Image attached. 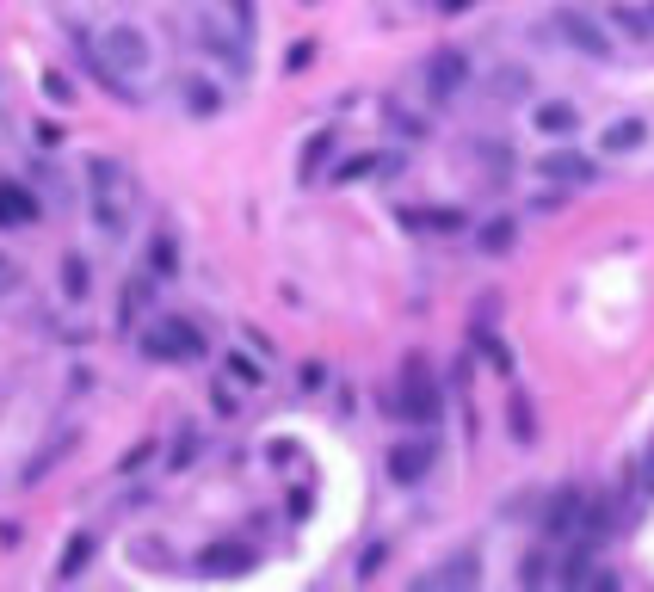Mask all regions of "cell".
<instances>
[{
  "instance_id": "8",
  "label": "cell",
  "mask_w": 654,
  "mask_h": 592,
  "mask_svg": "<svg viewBox=\"0 0 654 592\" xmlns=\"http://www.w3.org/2000/svg\"><path fill=\"white\" fill-rule=\"evenodd\" d=\"M580 518H587V488H556L543 506V537H580Z\"/></svg>"
},
{
  "instance_id": "19",
  "label": "cell",
  "mask_w": 654,
  "mask_h": 592,
  "mask_svg": "<svg viewBox=\"0 0 654 592\" xmlns=\"http://www.w3.org/2000/svg\"><path fill=\"white\" fill-rule=\"evenodd\" d=\"M513 241H519V222L513 216H488L482 229H476V247L482 253H513Z\"/></svg>"
},
{
  "instance_id": "14",
  "label": "cell",
  "mask_w": 654,
  "mask_h": 592,
  "mask_svg": "<svg viewBox=\"0 0 654 592\" xmlns=\"http://www.w3.org/2000/svg\"><path fill=\"white\" fill-rule=\"evenodd\" d=\"M476 580H482V555H476V549L445 555V562L426 574V586H476Z\"/></svg>"
},
{
  "instance_id": "2",
  "label": "cell",
  "mask_w": 654,
  "mask_h": 592,
  "mask_svg": "<svg viewBox=\"0 0 654 592\" xmlns=\"http://www.w3.org/2000/svg\"><path fill=\"white\" fill-rule=\"evenodd\" d=\"M395 414L414 420V426H439V414H445V395H439V383H432V370H426L420 352L402 364V401H395Z\"/></svg>"
},
{
  "instance_id": "9",
  "label": "cell",
  "mask_w": 654,
  "mask_h": 592,
  "mask_svg": "<svg viewBox=\"0 0 654 592\" xmlns=\"http://www.w3.org/2000/svg\"><path fill=\"white\" fill-rule=\"evenodd\" d=\"M260 555H253L241 537H223V543H210V549H198V574H210V580H223V574H247Z\"/></svg>"
},
{
  "instance_id": "10",
  "label": "cell",
  "mask_w": 654,
  "mask_h": 592,
  "mask_svg": "<svg viewBox=\"0 0 654 592\" xmlns=\"http://www.w3.org/2000/svg\"><path fill=\"white\" fill-rule=\"evenodd\" d=\"M537 173L550 179V185H593L599 179V167L587 155H574V148H550V155L537 161Z\"/></svg>"
},
{
  "instance_id": "15",
  "label": "cell",
  "mask_w": 654,
  "mask_h": 592,
  "mask_svg": "<svg viewBox=\"0 0 654 592\" xmlns=\"http://www.w3.org/2000/svg\"><path fill=\"white\" fill-rule=\"evenodd\" d=\"M531 124H537L543 136H574V130H580V111H574V99H543V105L531 111Z\"/></svg>"
},
{
  "instance_id": "26",
  "label": "cell",
  "mask_w": 654,
  "mask_h": 592,
  "mask_svg": "<svg viewBox=\"0 0 654 592\" xmlns=\"http://www.w3.org/2000/svg\"><path fill=\"white\" fill-rule=\"evenodd\" d=\"M210 7H216V13H223L229 25H241V31L253 37V19H260V13H253V0H210Z\"/></svg>"
},
{
  "instance_id": "22",
  "label": "cell",
  "mask_w": 654,
  "mask_h": 592,
  "mask_svg": "<svg viewBox=\"0 0 654 592\" xmlns=\"http://www.w3.org/2000/svg\"><path fill=\"white\" fill-rule=\"evenodd\" d=\"M87 290H93V266L81 253H68L62 259V296H68V303H87Z\"/></svg>"
},
{
  "instance_id": "13",
  "label": "cell",
  "mask_w": 654,
  "mask_h": 592,
  "mask_svg": "<svg viewBox=\"0 0 654 592\" xmlns=\"http://www.w3.org/2000/svg\"><path fill=\"white\" fill-rule=\"evenodd\" d=\"M155 309V272H142V278H124V303H118V321H124V333L130 327H142V315Z\"/></svg>"
},
{
  "instance_id": "27",
  "label": "cell",
  "mask_w": 654,
  "mask_h": 592,
  "mask_svg": "<svg viewBox=\"0 0 654 592\" xmlns=\"http://www.w3.org/2000/svg\"><path fill=\"white\" fill-rule=\"evenodd\" d=\"M494 93H500V99L531 93V74H525V68H500V74H494Z\"/></svg>"
},
{
  "instance_id": "28",
  "label": "cell",
  "mask_w": 654,
  "mask_h": 592,
  "mask_svg": "<svg viewBox=\"0 0 654 592\" xmlns=\"http://www.w3.org/2000/svg\"><path fill=\"white\" fill-rule=\"evenodd\" d=\"M519 580H525V586H543V580H550V555H543V549H531L525 562H519Z\"/></svg>"
},
{
  "instance_id": "21",
  "label": "cell",
  "mask_w": 654,
  "mask_h": 592,
  "mask_svg": "<svg viewBox=\"0 0 654 592\" xmlns=\"http://www.w3.org/2000/svg\"><path fill=\"white\" fill-rule=\"evenodd\" d=\"M149 272H155V278H179V241H173L167 229L149 235Z\"/></svg>"
},
{
  "instance_id": "5",
  "label": "cell",
  "mask_w": 654,
  "mask_h": 592,
  "mask_svg": "<svg viewBox=\"0 0 654 592\" xmlns=\"http://www.w3.org/2000/svg\"><path fill=\"white\" fill-rule=\"evenodd\" d=\"M432 463H439V438H432V426H420L402 444H389V481L395 488H420V481L432 475Z\"/></svg>"
},
{
  "instance_id": "38",
  "label": "cell",
  "mask_w": 654,
  "mask_h": 592,
  "mask_svg": "<svg viewBox=\"0 0 654 592\" xmlns=\"http://www.w3.org/2000/svg\"><path fill=\"white\" fill-rule=\"evenodd\" d=\"M192 457H198V432H179V444H173V463H179V469H186Z\"/></svg>"
},
{
  "instance_id": "31",
  "label": "cell",
  "mask_w": 654,
  "mask_h": 592,
  "mask_svg": "<svg viewBox=\"0 0 654 592\" xmlns=\"http://www.w3.org/2000/svg\"><path fill=\"white\" fill-rule=\"evenodd\" d=\"M383 562H389V543H371L365 555H358V580H371V574H377Z\"/></svg>"
},
{
  "instance_id": "6",
  "label": "cell",
  "mask_w": 654,
  "mask_h": 592,
  "mask_svg": "<svg viewBox=\"0 0 654 592\" xmlns=\"http://www.w3.org/2000/svg\"><path fill=\"white\" fill-rule=\"evenodd\" d=\"M198 44H204V56H216L229 74H247V68H253V56H247L253 37H247L241 25H223V13H216V7L198 19Z\"/></svg>"
},
{
  "instance_id": "33",
  "label": "cell",
  "mask_w": 654,
  "mask_h": 592,
  "mask_svg": "<svg viewBox=\"0 0 654 592\" xmlns=\"http://www.w3.org/2000/svg\"><path fill=\"white\" fill-rule=\"evenodd\" d=\"M19 284H25V272L13 266L7 253H0V296H19Z\"/></svg>"
},
{
  "instance_id": "41",
  "label": "cell",
  "mask_w": 654,
  "mask_h": 592,
  "mask_svg": "<svg viewBox=\"0 0 654 592\" xmlns=\"http://www.w3.org/2000/svg\"><path fill=\"white\" fill-rule=\"evenodd\" d=\"M303 7H315V0H303Z\"/></svg>"
},
{
  "instance_id": "40",
  "label": "cell",
  "mask_w": 654,
  "mask_h": 592,
  "mask_svg": "<svg viewBox=\"0 0 654 592\" xmlns=\"http://www.w3.org/2000/svg\"><path fill=\"white\" fill-rule=\"evenodd\" d=\"M648 25H654V0H648Z\"/></svg>"
},
{
  "instance_id": "20",
  "label": "cell",
  "mask_w": 654,
  "mask_h": 592,
  "mask_svg": "<svg viewBox=\"0 0 654 592\" xmlns=\"http://www.w3.org/2000/svg\"><path fill=\"white\" fill-rule=\"evenodd\" d=\"M87 185H93V192H112V198H124V192H130V173H124L118 161L93 155V161H87Z\"/></svg>"
},
{
  "instance_id": "3",
  "label": "cell",
  "mask_w": 654,
  "mask_h": 592,
  "mask_svg": "<svg viewBox=\"0 0 654 592\" xmlns=\"http://www.w3.org/2000/svg\"><path fill=\"white\" fill-rule=\"evenodd\" d=\"M469 74H476V62H469V50H457V44H445V50H432L426 56V105H457L463 99V87H469Z\"/></svg>"
},
{
  "instance_id": "37",
  "label": "cell",
  "mask_w": 654,
  "mask_h": 592,
  "mask_svg": "<svg viewBox=\"0 0 654 592\" xmlns=\"http://www.w3.org/2000/svg\"><path fill=\"white\" fill-rule=\"evenodd\" d=\"M44 93H50L56 105H75V87H68V81H62V74H44Z\"/></svg>"
},
{
  "instance_id": "11",
  "label": "cell",
  "mask_w": 654,
  "mask_h": 592,
  "mask_svg": "<svg viewBox=\"0 0 654 592\" xmlns=\"http://www.w3.org/2000/svg\"><path fill=\"white\" fill-rule=\"evenodd\" d=\"M38 216H44V204H38L31 185L0 179V229H25V222H38Z\"/></svg>"
},
{
  "instance_id": "16",
  "label": "cell",
  "mask_w": 654,
  "mask_h": 592,
  "mask_svg": "<svg viewBox=\"0 0 654 592\" xmlns=\"http://www.w3.org/2000/svg\"><path fill=\"white\" fill-rule=\"evenodd\" d=\"M642 142H648V124H642V118H617V124H605V136H599L605 155H636Z\"/></svg>"
},
{
  "instance_id": "39",
  "label": "cell",
  "mask_w": 654,
  "mask_h": 592,
  "mask_svg": "<svg viewBox=\"0 0 654 592\" xmlns=\"http://www.w3.org/2000/svg\"><path fill=\"white\" fill-rule=\"evenodd\" d=\"M476 0H439V13H469Z\"/></svg>"
},
{
  "instance_id": "18",
  "label": "cell",
  "mask_w": 654,
  "mask_h": 592,
  "mask_svg": "<svg viewBox=\"0 0 654 592\" xmlns=\"http://www.w3.org/2000/svg\"><path fill=\"white\" fill-rule=\"evenodd\" d=\"M334 148H340V136H334V130H315V136L303 142V167H297V173H303V185H309V179H321V167L334 161Z\"/></svg>"
},
{
  "instance_id": "35",
  "label": "cell",
  "mask_w": 654,
  "mask_h": 592,
  "mask_svg": "<svg viewBox=\"0 0 654 592\" xmlns=\"http://www.w3.org/2000/svg\"><path fill=\"white\" fill-rule=\"evenodd\" d=\"M149 457H155V444H149V438H142V444H130V451H124V463H118V469L130 475V469H142V463H149Z\"/></svg>"
},
{
  "instance_id": "17",
  "label": "cell",
  "mask_w": 654,
  "mask_h": 592,
  "mask_svg": "<svg viewBox=\"0 0 654 592\" xmlns=\"http://www.w3.org/2000/svg\"><path fill=\"white\" fill-rule=\"evenodd\" d=\"M93 555H99V543H93L87 531H75V537H68V549H62V562H56V580L87 574V568H93Z\"/></svg>"
},
{
  "instance_id": "36",
  "label": "cell",
  "mask_w": 654,
  "mask_h": 592,
  "mask_svg": "<svg viewBox=\"0 0 654 592\" xmlns=\"http://www.w3.org/2000/svg\"><path fill=\"white\" fill-rule=\"evenodd\" d=\"M309 62H315V44H309V37H303V44H290V56H284V68H290V74L309 68Z\"/></svg>"
},
{
  "instance_id": "29",
  "label": "cell",
  "mask_w": 654,
  "mask_h": 592,
  "mask_svg": "<svg viewBox=\"0 0 654 592\" xmlns=\"http://www.w3.org/2000/svg\"><path fill=\"white\" fill-rule=\"evenodd\" d=\"M383 118L402 130V136H426V118H414V111H402V105H383Z\"/></svg>"
},
{
  "instance_id": "24",
  "label": "cell",
  "mask_w": 654,
  "mask_h": 592,
  "mask_svg": "<svg viewBox=\"0 0 654 592\" xmlns=\"http://www.w3.org/2000/svg\"><path fill=\"white\" fill-rule=\"evenodd\" d=\"M611 25L624 31V37H636V44H648L654 37V25H648V13H636V7H611Z\"/></svg>"
},
{
  "instance_id": "32",
  "label": "cell",
  "mask_w": 654,
  "mask_h": 592,
  "mask_svg": "<svg viewBox=\"0 0 654 592\" xmlns=\"http://www.w3.org/2000/svg\"><path fill=\"white\" fill-rule=\"evenodd\" d=\"M235 407H241V395H235V377L223 370V383H216V414H235Z\"/></svg>"
},
{
  "instance_id": "30",
  "label": "cell",
  "mask_w": 654,
  "mask_h": 592,
  "mask_svg": "<svg viewBox=\"0 0 654 592\" xmlns=\"http://www.w3.org/2000/svg\"><path fill=\"white\" fill-rule=\"evenodd\" d=\"M389 161H377V155H358V161H340V179H365V173H383Z\"/></svg>"
},
{
  "instance_id": "25",
  "label": "cell",
  "mask_w": 654,
  "mask_h": 592,
  "mask_svg": "<svg viewBox=\"0 0 654 592\" xmlns=\"http://www.w3.org/2000/svg\"><path fill=\"white\" fill-rule=\"evenodd\" d=\"M402 222H414V229H463V210H408Z\"/></svg>"
},
{
  "instance_id": "12",
  "label": "cell",
  "mask_w": 654,
  "mask_h": 592,
  "mask_svg": "<svg viewBox=\"0 0 654 592\" xmlns=\"http://www.w3.org/2000/svg\"><path fill=\"white\" fill-rule=\"evenodd\" d=\"M179 105H186L192 118H216V111L229 105V93L216 81H204V74H186V81H179Z\"/></svg>"
},
{
  "instance_id": "23",
  "label": "cell",
  "mask_w": 654,
  "mask_h": 592,
  "mask_svg": "<svg viewBox=\"0 0 654 592\" xmlns=\"http://www.w3.org/2000/svg\"><path fill=\"white\" fill-rule=\"evenodd\" d=\"M506 426H513L519 444H537V414H531L525 395H506Z\"/></svg>"
},
{
  "instance_id": "34",
  "label": "cell",
  "mask_w": 654,
  "mask_h": 592,
  "mask_svg": "<svg viewBox=\"0 0 654 592\" xmlns=\"http://www.w3.org/2000/svg\"><path fill=\"white\" fill-rule=\"evenodd\" d=\"M229 377H235V383H260V364L241 358V352H229Z\"/></svg>"
},
{
  "instance_id": "7",
  "label": "cell",
  "mask_w": 654,
  "mask_h": 592,
  "mask_svg": "<svg viewBox=\"0 0 654 592\" xmlns=\"http://www.w3.org/2000/svg\"><path fill=\"white\" fill-rule=\"evenodd\" d=\"M99 50H105V62H112L118 74H124V68H130V74L149 68V37H142L136 25H112V31L99 37Z\"/></svg>"
},
{
  "instance_id": "4",
  "label": "cell",
  "mask_w": 654,
  "mask_h": 592,
  "mask_svg": "<svg viewBox=\"0 0 654 592\" xmlns=\"http://www.w3.org/2000/svg\"><path fill=\"white\" fill-rule=\"evenodd\" d=\"M556 37H562V44L568 50H580V56H593V62H611L617 56V44H611V31L587 13V7H556Z\"/></svg>"
},
{
  "instance_id": "1",
  "label": "cell",
  "mask_w": 654,
  "mask_h": 592,
  "mask_svg": "<svg viewBox=\"0 0 654 592\" xmlns=\"http://www.w3.org/2000/svg\"><path fill=\"white\" fill-rule=\"evenodd\" d=\"M142 352H149L155 364H198L210 346H204L198 321H186V315H161V321L142 327Z\"/></svg>"
}]
</instances>
